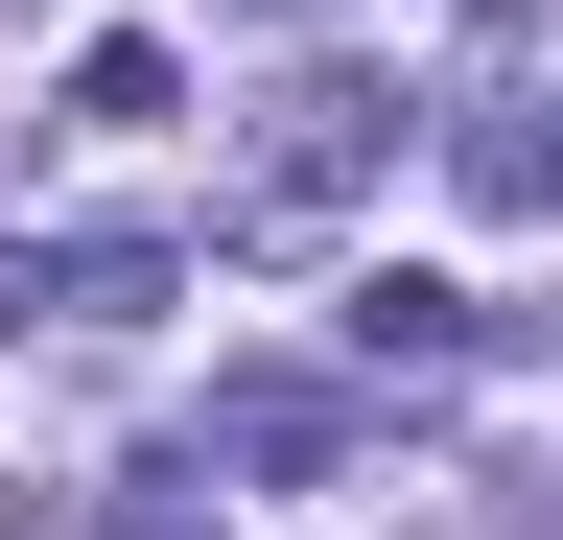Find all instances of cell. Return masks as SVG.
I'll list each match as a JSON object with an SVG mask.
<instances>
[{"instance_id": "obj_4", "label": "cell", "mask_w": 563, "mask_h": 540, "mask_svg": "<svg viewBox=\"0 0 563 540\" xmlns=\"http://www.w3.org/2000/svg\"><path fill=\"white\" fill-rule=\"evenodd\" d=\"M329 447H352L329 376H211V470H329Z\"/></svg>"}, {"instance_id": "obj_3", "label": "cell", "mask_w": 563, "mask_h": 540, "mask_svg": "<svg viewBox=\"0 0 563 540\" xmlns=\"http://www.w3.org/2000/svg\"><path fill=\"white\" fill-rule=\"evenodd\" d=\"M446 165H470V212H563V95H540V71H493V95L446 118Z\"/></svg>"}, {"instance_id": "obj_1", "label": "cell", "mask_w": 563, "mask_h": 540, "mask_svg": "<svg viewBox=\"0 0 563 540\" xmlns=\"http://www.w3.org/2000/svg\"><path fill=\"white\" fill-rule=\"evenodd\" d=\"M376 165H399V95H376V71H282L258 142H235V188H211V235H235V258H306Z\"/></svg>"}, {"instance_id": "obj_2", "label": "cell", "mask_w": 563, "mask_h": 540, "mask_svg": "<svg viewBox=\"0 0 563 540\" xmlns=\"http://www.w3.org/2000/svg\"><path fill=\"white\" fill-rule=\"evenodd\" d=\"M352 376H470V283H422V258H352Z\"/></svg>"}, {"instance_id": "obj_5", "label": "cell", "mask_w": 563, "mask_h": 540, "mask_svg": "<svg viewBox=\"0 0 563 540\" xmlns=\"http://www.w3.org/2000/svg\"><path fill=\"white\" fill-rule=\"evenodd\" d=\"M165 118H188V47H70V142H165Z\"/></svg>"}, {"instance_id": "obj_6", "label": "cell", "mask_w": 563, "mask_h": 540, "mask_svg": "<svg viewBox=\"0 0 563 540\" xmlns=\"http://www.w3.org/2000/svg\"><path fill=\"white\" fill-rule=\"evenodd\" d=\"M118 540H211V517H188V494H141V517H118Z\"/></svg>"}]
</instances>
